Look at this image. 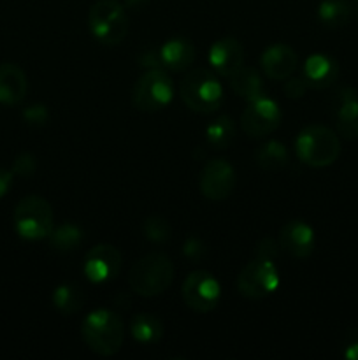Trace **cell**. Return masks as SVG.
<instances>
[{
	"instance_id": "cell-35",
	"label": "cell",
	"mask_w": 358,
	"mask_h": 360,
	"mask_svg": "<svg viewBox=\"0 0 358 360\" xmlns=\"http://www.w3.org/2000/svg\"><path fill=\"white\" fill-rule=\"evenodd\" d=\"M13 171H9V169L6 167H0V199H2L4 195H7V192L11 190V186H13Z\"/></svg>"
},
{
	"instance_id": "cell-14",
	"label": "cell",
	"mask_w": 358,
	"mask_h": 360,
	"mask_svg": "<svg viewBox=\"0 0 358 360\" xmlns=\"http://www.w3.org/2000/svg\"><path fill=\"white\" fill-rule=\"evenodd\" d=\"M314 231L302 220L288 221L277 236L279 248L295 259H307L314 250Z\"/></svg>"
},
{
	"instance_id": "cell-18",
	"label": "cell",
	"mask_w": 358,
	"mask_h": 360,
	"mask_svg": "<svg viewBox=\"0 0 358 360\" xmlns=\"http://www.w3.org/2000/svg\"><path fill=\"white\" fill-rule=\"evenodd\" d=\"M27 74L16 63H0V104L16 105L27 97Z\"/></svg>"
},
{
	"instance_id": "cell-20",
	"label": "cell",
	"mask_w": 358,
	"mask_h": 360,
	"mask_svg": "<svg viewBox=\"0 0 358 360\" xmlns=\"http://www.w3.org/2000/svg\"><path fill=\"white\" fill-rule=\"evenodd\" d=\"M230 86L239 97L246 98V101H255V98L262 97L263 91H265V86H263V79L260 76V72L253 67H244L235 70L230 77Z\"/></svg>"
},
{
	"instance_id": "cell-31",
	"label": "cell",
	"mask_w": 358,
	"mask_h": 360,
	"mask_svg": "<svg viewBox=\"0 0 358 360\" xmlns=\"http://www.w3.org/2000/svg\"><path fill=\"white\" fill-rule=\"evenodd\" d=\"M281 248L277 239L274 238H263L262 241L256 245V257H262V259L274 260L277 255H279Z\"/></svg>"
},
{
	"instance_id": "cell-17",
	"label": "cell",
	"mask_w": 358,
	"mask_h": 360,
	"mask_svg": "<svg viewBox=\"0 0 358 360\" xmlns=\"http://www.w3.org/2000/svg\"><path fill=\"white\" fill-rule=\"evenodd\" d=\"M302 77L309 88L325 90V88L332 86L339 77V63L332 56L314 53L305 60L304 67H302Z\"/></svg>"
},
{
	"instance_id": "cell-13",
	"label": "cell",
	"mask_w": 358,
	"mask_h": 360,
	"mask_svg": "<svg viewBox=\"0 0 358 360\" xmlns=\"http://www.w3.org/2000/svg\"><path fill=\"white\" fill-rule=\"evenodd\" d=\"M332 118L336 130L344 139H353L358 130V91L353 86H340L332 97Z\"/></svg>"
},
{
	"instance_id": "cell-36",
	"label": "cell",
	"mask_w": 358,
	"mask_h": 360,
	"mask_svg": "<svg viewBox=\"0 0 358 360\" xmlns=\"http://www.w3.org/2000/svg\"><path fill=\"white\" fill-rule=\"evenodd\" d=\"M144 4H146V0H125V6L132 7V9H139Z\"/></svg>"
},
{
	"instance_id": "cell-24",
	"label": "cell",
	"mask_w": 358,
	"mask_h": 360,
	"mask_svg": "<svg viewBox=\"0 0 358 360\" xmlns=\"http://www.w3.org/2000/svg\"><path fill=\"white\" fill-rule=\"evenodd\" d=\"M53 304L62 315H76L84 306V294L76 283H63L53 292Z\"/></svg>"
},
{
	"instance_id": "cell-33",
	"label": "cell",
	"mask_w": 358,
	"mask_h": 360,
	"mask_svg": "<svg viewBox=\"0 0 358 360\" xmlns=\"http://www.w3.org/2000/svg\"><path fill=\"white\" fill-rule=\"evenodd\" d=\"M139 63L140 67H147V69H157V67L161 65L160 58V49H146L139 55Z\"/></svg>"
},
{
	"instance_id": "cell-27",
	"label": "cell",
	"mask_w": 358,
	"mask_h": 360,
	"mask_svg": "<svg viewBox=\"0 0 358 360\" xmlns=\"http://www.w3.org/2000/svg\"><path fill=\"white\" fill-rule=\"evenodd\" d=\"M142 234L147 241L151 243H165L171 239V225L165 220L164 217H158V214H151L144 220L142 224Z\"/></svg>"
},
{
	"instance_id": "cell-19",
	"label": "cell",
	"mask_w": 358,
	"mask_h": 360,
	"mask_svg": "<svg viewBox=\"0 0 358 360\" xmlns=\"http://www.w3.org/2000/svg\"><path fill=\"white\" fill-rule=\"evenodd\" d=\"M195 46L186 37H172L160 48L161 65L165 69L181 72L195 62Z\"/></svg>"
},
{
	"instance_id": "cell-15",
	"label": "cell",
	"mask_w": 358,
	"mask_h": 360,
	"mask_svg": "<svg viewBox=\"0 0 358 360\" xmlns=\"http://www.w3.org/2000/svg\"><path fill=\"white\" fill-rule=\"evenodd\" d=\"M209 65L220 76L230 77L244 65V48L234 37L218 39L209 49Z\"/></svg>"
},
{
	"instance_id": "cell-7",
	"label": "cell",
	"mask_w": 358,
	"mask_h": 360,
	"mask_svg": "<svg viewBox=\"0 0 358 360\" xmlns=\"http://www.w3.org/2000/svg\"><path fill=\"white\" fill-rule=\"evenodd\" d=\"M174 97V83L164 69H147L137 79L132 91V104L139 111L157 112L167 108Z\"/></svg>"
},
{
	"instance_id": "cell-25",
	"label": "cell",
	"mask_w": 358,
	"mask_h": 360,
	"mask_svg": "<svg viewBox=\"0 0 358 360\" xmlns=\"http://www.w3.org/2000/svg\"><path fill=\"white\" fill-rule=\"evenodd\" d=\"M235 137V125L230 116L221 115L206 127V139L214 150H225Z\"/></svg>"
},
{
	"instance_id": "cell-5",
	"label": "cell",
	"mask_w": 358,
	"mask_h": 360,
	"mask_svg": "<svg viewBox=\"0 0 358 360\" xmlns=\"http://www.w3.org/2000/svg\"><path fill=\"white\" fill-rule=\"evenodd\" d=\"M88 27L98 42L116 46L125 41L128 34V14L118 0H98L90 7Z\"/></svg>"
},
{
	"instance_id": "cell-4",
	"label": "cell",
	"mask_w": 358,
	"mask_h": 360,
	"mask_svg": "<svg viewBox=\"0 0 358 360\" xmlns=\"http://www.w3.org/2000/svg\"><path fill=\"white\" fill-rule=\"evenodd\" d=\"M295 153L309 167H329L339 158L340 139L329 127L309 125L297 136Z\"/></svg>"
},
{
	"instance_id": "cell-11",
	"label": "cell",
	"mask_w": 358,
	"mask_h": 360,
	"mask_svg": "<svg viewBox=\"0 0 358 360\" xmlns=\"http://www.w3.org/2000/svg\"><path fill=\"white\" fill-rule=\"evenodd\" d=\"M121 269V253L112 245H97L84 255L83 273L91 283L114 280Z\"/></svg>"
},
{
	"instance_id": "cell-3",
	"label": "cell",
	"mask_w": 358,
	"mask_h": 360,
	"mask_svg": "<svg viewBox=\"0 0 358 360\" xmlns=\"http://www.w3.org/2000/svg\"><path fill=\"white\" fill-rule=\"evenodd\" d=\"M179 97L192 111L207 115L218 111L223 102V86L216 74L209 69H193L179 84Z\"/></svg>"
},
{
	"instance_id": "cell-10",
	"label": "cell",
	"mask_w": 358,
	"mask_h": 360,
	"mask_svg": "<svg viewBox=\"0 0 358 360\" xmlns=\"http://www.w3.org/2000/svg\"><path fill=\"white\" fill-rule=\"evenodd\" d=\"M281 123V108L274 98L262 97L249 101L246 109L241 115V127L249 137L269 136L279 127Z\"/></svg>"
},
{
	"instance_id": "cell-2",
	"label": "cell",
	"mask_w": 358,
	"mask_h": 360,
	"mask_svg": "<svg viewBox=\"0 0 358 360\" xmlns=\"http://www.w3.org/2000/svg\"><path fill=\"white\" fill-rule=\"evenodd\" d=\"M174 264L165 253L153 252L137 260L128 273V285L137 295L157 297L171 287Z\"/></svg>"
},
{
	"instance_id": "cell-30",
	"label": "cell",
	"mask_w": 358,
	"mask_h": 360,
	"mask_svg": "<svg viewBox=\"0 0 358 360\" xmlns=\"http://www.w3.org/2000/svg\"><path fill=\"white\" fill-rule=\"evenodd\" d=\"M183 253H185V257H188L190 260H193V262H200V260L206 259L207 246L202 239L193 238L192 236V238L186 239L185 245H183Z\"/></svg>"
},
{
	"instance_id": "cell-21",
	"label": "cell",
	"mask_w": 358,
	"mask_h": 360,
	"mask_svg": "<svg viewBox=\"0 0 358 360\" xmlns=\"http://www.w3.org/2000/svg\"><path fill=\"white\" fill-rule=\"evenodd\" d=\"M130 333L133 340L139 341L140 345H154L164 336V323L151 313H139L132 319Z\"/></svg>"
},
{
	"instance_id": "cell-9",
	"label": "cell",
	"mask_w": 358,
	"mask_h": 360,
	"mask_svg": "<svg viewBox=\"0 0 358 360\" xmlns=\"http://www.w3.org/2000/svg\"><path fill=\"white\" fill-rule=\"evenodd\" d=\"M181 295L190 309L197 313H209L220 304L221 285L209 271H193L183 281Z\"/></svg>"
},
{
	"instance_id": "cell-37",
	"label": "cell",
	"mask_w": 358,
	"mask_h": 360,
	"mask_svg": "<svg viewBox=\"0 0 358 360\" xmlns=\"http://www.w3.org/2000/svg\"><path fill=\"white\" fill-rule=\"evenodd\" d=\"M357 136H358V130H357Z\"/></svg>"
},
{
	"instance_id": "cell-23",
	"label": "cell",
	"mask_w": 358,
	"mask_h": 360,
	"mask_svg": "<svg viewBox=\"0 0 358 360\" xmlns=\"http://www.w3.org/2000/svg\"><path fill=\"white\" fill-rule=\"evenodd\" d=\"M288 148L279 141H267L256 150L255 162L265 171H279L288 164Z\"/></svg>"
},
{
	"instance_id": "cell-8",
	"label": "cell",
	"mask_w": 358,
	"mask_h": 360,
	"mask_svg": "<svg viewBox=\"0 0 358 360\" xmlns=\"http://www.w3.org/2000/svg\"><path fill=\"white\" fill-rule=\"evenodd\" d=\"M279 287V273L274 260L256 257L248 262L237 276V290L242 297L258 299L274 294Z\"/></svg>"
},
{
	"instance_id": "cell-1",
	"label": "cell",
	"mask_w": 358,
	"mask_h": 360,
	"mask_svg": "<svg viewBox=\"0 0 358 360\" xmlns=\"http://www.w3.org/2000/svg\"><path fill=\"white\" fill-rule=\"evenodd\" d=\"M81 338L93 354L112 357L123 347L125 326L118 313L111 309H95L81 323Z\"/></svg>"
},
{
	"instance_id": "cell-26",
	"label": "cell",
	"mask_w": 358,
	"mask_h": 360,
	"mask_svg": "<svg viewBox=\"0 0 358 360\" xmlns=\"http://www.w3.org/2000/svg\"><path fill=\"white\" fill-rule=\"evenodd\" d=\"M83 229L74 224H63L58 229H53L49 234V245L55 252H74L83 243Z\"/></svg>"
},
{
	"instance_id": "cell-28",
	"label": "cell",
	"mask_w": 358,
	"mask_h": 360,
	"mask_svg": "<svg viewBox=\"0 0 358 360\" xmlns=\"http://www.w3.org/2000/svg\"><path fill=\"white\" fill-rule=\"evenodd\" d=\"M37 169V162H35V157L30 153V151H21L16 158H14L13 164V172L20 178H30L32 174Z\"/></svg>"
},
{
	"instance_id": "cell-22",
	"label": "cell",
	"mask_w": 358,
	"mask_h": 360,
	"mask_svg": "<svg viewBox=\"0 0 358 360\" xmlns=\"http://www.w3.org/2000/svg\"><path fill=\"white\" fill-rule=\"evenodd\" d=\"M316 13L323 27L340 28L351 20L353 7L347 0H321Z\"/></svg>"
},
{
	"instance_id": "cell-34",
	"label": "cell",
	"mask_w": 358,
	"mask_h": 360,
	"mask_svg": "<svg viewBox=\"0 0 358 360\" xmlns=\"http://www.w3.org/2000/svg\"><path fill=\"white\" fill-rule=\"evenodd\" d=\"M344 357L347 360H358V330H351L344 343Z\"/></svg>"
},
{
	"instance_id": "cell-32",
	"label": "cell",
	"mask_w": 358,
	"mask_h": 360,
	"mask_svg": "<svg viewBox=\"0 0 358 360\" xmlns=\"http://www.w3.org/2000/svg\"><path fill=\"white\" fill-rule=\"evenodd\" d=\"M305 90H307V84H305L304 77H288L286 83H284V94L290 98H300L304 97Z\"/></svg>"
},
{
	"instance_id": "cell-6",
	"label": "cell",
	"mask_w": 358,
	"mask_h": 360,
	"mask_svg": "<svg viewBox=\"0 0 358 360\" xmlns=\"http://www.w3.org/2000/svg\"><path fill=\"white\" fill-rule=\"evenodd\" d=\"M13 218L14 229L20 238L27 241H39L49 238L55 214L44 197L27 195L18 202Z\"/></svg>"
},
{
	"instance_id": "cell-12",
	"label": "cell",
	"mask_w": 358,
	"mask_h": 360,
	"mask_svg": "<svg viewBox=\"0 0 358 360\" xmlns=\"http://www.w3.org/2000/svg\"><path fill=\"white\" fill-rule=\"evenodd\" d=\"M235 186V171L227 160L214 158L200 172V192L211 200H223Z\"/></svg>"
},
{
	"instance_id": "cell-16",
	"label": "cell",
	"mask_w": 358,
	"mask_h": 360,
	"mask_svg": "<svg viewBox=\"0 0 358 360\" xmlns=\"http://www.w3.org/2000/svg\"><path fill=\"white\" fill-rule=\"evenodd\" d=\"M298 56L293 48L286 44H272L260 56V67L269 79L284 81L295 72Z\"/></svg>"
},
{
	"instance_id": "cell-29",
	"label": "cell",
	"mask_w": 358,
	"mask_h": 360,
	"mask_svg": "<svg viewBox=\"0 0 358 360\" xmlns=\"http://www.w3.org/2000/svg\"><path fill=\"white\" fill-rule=\"evenodd\" d=\"M23 120L32 127H42L48 123L49 111L44 104H32L23 109Z\"/></svg>"
}]
</instances>
